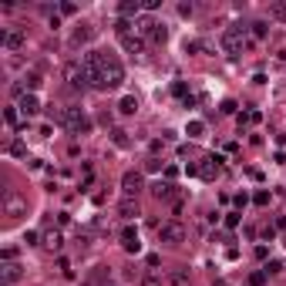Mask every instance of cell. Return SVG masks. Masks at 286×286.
<instances>
[{"label": "cell", "instance_id": "cell-1", "mask_svg": "<svg viewBox=\"0 0 286 286\" xmlns=\"http://www.w3.org/2000/svg\"><path fill=\"white\" fill-rule=\"evenodd\" d=\"M101 77H105V91H108V88H118L121 81H125V64L118 61V54L101 51Z\"/></svg>", "mask_w": 286, "mask_h": 286}, {"label": "cell", "instance_id": "cell-2", "mask_svg": "<svg viewBox=\"0 0 286 286\" xmlns=\"http://www.w3.org/2000/svg\"><path fill=\"white\" fill-rule=\"evenodd\" d=\"M253 41L246 37V27L242 24H229L226 31H222V51L229 57H236V54H242V47H249Z\"/></svg>", "mask_w": 286, "mask_h": 286}, {"label": "cell", "instance_id": "cell-3", "mask_svg": "<svg viewBox=\"0 0 286 286\" xmlns=\"http://www.w3.org/2000/svg\"><path fill=\"white\" fill-rule=\"evenodd\" d=\"M61 125H64L71 135H88V132H91V118H88L81 108H74V105L61 111Z\"/></svg>", "mask_w": 286, "mask_h": 286}, {"label": "cell", "instance_id": "cell-4", "mask_svg": "<svg viewBox=\"0 0 286 286\" xmlns=\"http://www.w3.org/2000/svg\"><path fill=\"white\" fill-rule=\"evenodd\" d=\"M84 64V77H88V88H101L105 91V77H101V51H88L81 57Z\"/></svg>", "mask_w": 286, "mask_h": 286}, {"label": "cell", "instance_id": "cell-5", "mask_svg": "<svg viewBox=\"0 0 286 286\" xmlns=\"http://www.w3.org/2000/svg\"><path fill=\"white\" fill-rule=\"evenodd\" d=\"M138 34H142L145 41H152V44H165V37H168V31H165V24L162 21H155V17H138Z\"/></svg>", "mask_w": 286, "mask_h": 286}, {"label": "cell", "instance_id": "cell-6", "mask_svg": "<svg viewBox=\"0 0 286 286\" xmlns=\"http://www.w3.org/2000/svg\"><path fill=\"white\" fill-rule=\"evenodd\" d=\"M0 206H4V216H7V219H21L24 212H27V199H24L17 188H4Z\"/></svg>", "mask_w": 286, "mask_h": 286}, {"label": "cell", "instance_id": "cell-7", "mask_svg": "<svg viewBox=\"0 0 286 286\" xmlns=\"http://www.w3.org/2000/svg\"><path fill=\"white\" fill-rule=\"evenodd\" d=\"M158 242H168V246H178V242H185V226L178 219H168L158 226Z\"/></svg>", "mask_w": 286, "mask_h": 286}, {"label": "cell", "instance_id": "cell-8", "mask_svg": "<svg viewBox=\"0 0 286 286\" xmlns=\"http://www.w3.org/2000/svg\"><path fill=\"white\" fill-rule=\"evenodd\" d=\"M145 188V175L142 172H125L121 175V199H138V192Z\"/></svg>", "mask_w": 286, "mask_h": 286}, {"label": "cell", "instance_id": "cell-9", "mask_svg": "<svg viewBox=\"0 0 286 286\" xmlns=\"http://www.w3.org/2000/svg\"><path fill=\"white\" fill-rule=\"evenodd\" d=\"M219 172H222V158L219 155H206V158L199 162V178H202V182H216Z\"/></svg>", "mask_w": 286, "mask_h": 286}, {"label": "cell", "instance_id": "cell-10", "mask_svg": "<svg viewBox=\"0 0 286 286\" xmlns=\"http://www.w3.org/2000/svg\"><path fill=\"white\" fill-rule=\"evenodd\" d=\"M64 81L71 84V88H88L84 64H81V61H67V64H64Z\"/></svg>", "mask_w": 286, "mask_h": 286}, {"label": "cell", "instance_id": "cell-11", "mask_svg": "<svg viewBox=\"0 0 286 286\" xmlns=\"http://www.w3.org/2000/svg\"><path fill=\"white\" fill-rule=\"evenodd\" d=\"M118 239H121V249H125V253H142V236H138L135 226H125Z\"/></svg>", "mask_w": 286, "mask_h": 286}, {"label": "cell", "instance_id": "cell-12", "mask_svg": "<svg viewBox=\"0 0 286 286\" xmlns=\"http://www.w3.org/2000/svg\"><path fill=\"white\" fill-rule=\"evenodd\" d=\"M0 44L7 51H21L24 47V27H11V31H0Z\"/></svg>", "mask_w": 286, "mask_h": 286}, {"label": "cell", "instance_id": "cell-13", "mask_svg": "<svg viewBox=\"0 0 286 286\" xmlns=\"http://www.w3.org/2000/svg\"><path fill=\"white\" fill-rule=\"evenodd\" d=\"M94 34H98V27H91V24H81V27H74V34H71V47H84L94 41Z\"/></svg>", "mask_w": 286, "mask_h": 286}, {"label": "cell", "instance_id": "cell-14", "mask_svg": "<svg viewBox=\"0 0 286 286\" xmlns=\"http://www.w3.org/2000/svg\"><path fill=\"white\" fill-rule=\"evenodd\" d=\"M121 47H125V54H145V37L142 34H125V37H118Z\"/></svg>", "mask_w": 286, "mask_h": 286}, {"label": "cell", "instance_id": "cell-15", "mask_svg": "<svg viewBox=\"0 0 286 286\" xmlns=\"http://www.w3.org/2000/svg\"><path fill=\"white\" fill-rule=\"evenodd\" d=\"M118 17L121 21H138V17H142V0H121L118 4Z\"/></svg>", "mask_w": 286, "mask_h": 286}, {"label": "cell", "instance_id": "cell-16", "mask_svg": "<svg viewBox=\"0 0 286 286\" xmlns=\"http://www.w3.org/2000/svg\"><path fill=\"white\" fill-rule=\"evenodd\" d=\"M21 276H24V266L21 263H4V266H0V279H4V286H14Z\"/></svg>", "mask_w": 286, "mask_h": 286}, {"label": "cell", "instance_id": "cell-17", "mask_svg": "<svg viewBox=\"0 0 286 286\" xmlns=\"http://www.w3.org/2000/svg\"><path fill=\"white\" fill-rule=\"evenodd\" d=\"M118 216L121 219H138V216H142V209H138V199H121L118 202Z\"/></svg>", "mask_w": 286, "mask_h": 286}, {"label": "cell", "instance_id": "cell-18", "mask_svg": "<svg viewBox=\"0 0 286 286\" xmlns=\"http://www.w3.org/2000/svg\"><path fill=\"white\" fill-rule=\"evenodd\" d=\"M41 246H47L51 253H61V246H64V236H61V229H47L44 236H41Z\"/></svg>", "mask_w": 286, "mask_h": 286}, {"label": "cell", "instance_id": "cell-19", "mask_svg": "<svg viewBox=\"0 0 286 286\" xmlns=\"http://www.w3.org/2000/svg\"><path fill=\"white\" fill-rule=\"evenodd\" d=\"M17 108H21V115H27V118H31V115H37V111H41V101H37V94H24V98L17 101Z\"/></svg>", "mask_w": 286, "mask_h": 286}, {"label": "cell", "instance_id": "cell-20", "mask_svg": "<svg viewBox=\"0 0 286 286\" xmlns=\"http://www.w3.org/2000/svg\"><path fill=\"white\" fill-rule=\"evenodd\" d=\"M152 196L162 199V202H168V199H175V185H172V182H155V185H152Z\"/></svg>", "mask_w": 286, "mask_h": 286}, {"label": "cell", "instance_id": "cell-21", "mask_svg": "<svg viewBox=\"0 0 286 286\" xmlns=\"http://www.w3.org/2000/svg\"><path fill=\"white\" fill-rule=\"evenodd\" d=\"M192 279H188V269L185 266H175L172 273H168V286H188Z\"/></svg>", "mask_w": 286, "mask_h": 286}, {"label": "cell", "instance_id": "cell-22", "mask_svg": "<svg viewBox=\"0 0 286 286\" xmlns=\"http://www.w3.org/2000/svg\"><path fill=\"white\" fill-rule=\"evenodd\" d=\"M24 91H27V94H34V91L41 88V84H44V81H41V74H37V71H31V74H24Z\"/></svg>", "mask_w": 286, "mask_h": 286}, {"label": "cell", "instance_id": "cell-23", "mask_svg": "<svg viewBox=\"0 0 286 286\" xmlns=\"http://www.w3.org/2000/svg\"><path fill=\"white\" fill-rule=\"evenodd\" d=\"M118 111L121 115H135V111H138V98H135V94H125V98L118 101Z\"/></svg>", "mask_w": 286, "mask_h": 286}, {"label": "cell", "instance_id": "cell-24", "mask_svg": "<svg viewBox=\"0 0 286 286\" xmlns=\"http://www.w3.org/2000/svg\"><path fill=\"white\" fill-rule=\"evenodd\" d=\"M4 121L11 125V128H21V108L14 105V108H4Z\"/></svg>", "mask_w": 286, "mask_h": 286}, {"label": "cell", "instance_id": "cell-25", "mask_svg": "<svg viewBox=\"0 0 286 286\" xmlns=\"http://www.w3.org/2000/svg\"><path fill=\"white\" fill-rule=\"evenodd\" d=\"M111 142L118 145V148H128V145H132V138H128V132H125V128H111Z\"/></svg>", "mask_w": 286, "mask_h": 286}, {"label": "cell", "instance_id": "cell-26", "mask_svg": "<svg viewBox=\"0 0 286 286\" xmlns=\"http://www.w3.org/2000/svg\"><path fill=\"white\" fill-rule=\"evenodd\" d=\"M269 17H273V21H286V4L283 0H273V4H269Z\"/></svg>", "mask_w": 286, "mask_h": 286}, {"label": "cell", "instance_id": "cell-27", "mask_svg": "<svg viewBox=\"0 0 286 286\" xmlns=\"http://www.w3.org/2000/svg\"><path fill=\"white\" fill-rule=\"evenodd\" d=\"M185 135H188V138H202V135H206V121H188Z\"/></svg>", "mask_w": 286, "mask_h": 286}, {"label": "cell", "instance_id": "cell-28", "mask_svg": "<svg viewBox=\"0 0 286 286\" xmlns=\"http://www.w3.org/2000/svg\"><path fill=\"white\" fill-rule=\"evenodd\" d=\"M263 269H266V273H269V276H279V273H283V269H286V263H283V259H269V263H266Z\"/></svg>", "mask_w": 286, "mask_h": 286}, {"label": "cell", "instance_id": "cell-29", "mask_svg": "<svg viewBox=\"0 0 286 286\" xmlns=\"http://www.w3.org/2000/svg\"><path fill=\"white\" fill-rule=\"evenodd\" d=\"M7 152H11L14 158H24V155H27V145H24V142H11V145H7Z\"/></svg>", "mask_w": 286, "mask_h": 286}, {"label": "cell", "instance_id": "cell-30", "mask_svg": "<svg viewBox=\"0 0 286 286\" xmlns=\"http://www.w3.org/2000/svg\"><path fill=\"white\" fill-rule=\"evenodd\" d=\"M266 279H269V273H266V269H256V273H249V286H263Z\"/></svg>", "mask_w": 286, "mask_h": 286}, {"label": "cell", "instance_id": "cell-31", "mask_svg": "<svg viewBox=\"0 0 286 286\" xmlns=\"http://www.w3.org/2000/svg\"><path fill=\"white\" fill-rule=\"evenodd\" d=\"M249 27H253V37H266V34H269V24L266 21H253Z\"/></svg>", "mask_w": 286, "mask_h": 286}, {"label": "cell", "instance_id": "cell-32", "mask_svg": "<svg viewBox=\"0 0 286 286\" xmlns=\"http://www.w3.org/2000/svg\"><path fill=\"white\" fill-rule=\"evenodd\" d=\"M142 286H162V276H158V273H145L142 276Z\"/></svg>", "mask_w": 286, "mask_h": 286}, {"label": "cell", "instance_id": "cell-33", "mask_svg": "<svg viewBox=\"0 0 286 286\" xmlns=\"http://www.w3.org/2000/svg\"><path fill=\"white\" fill-rule=\"evenodd\" d=\"M162 7V0H142V14H155Z\"/></svg>", "mask_w": 286, "mask_h": 286}, {"label": "cell", "instance_id": "cell-34", "mask_svg": "<svg viewBox=\"0 0 286 286\" xmlns=\"http://www.w3.org/2000/svg\"><path fill=\"white\" fill-rule=\"evenodd\" d=\"M259 236H263V242H273V239H276V226H263V229H259Z\"/></svg>", "mask_w": 286, "mask_h": 286}, {"label": "cell", "instance_id": "cell-35", "mask_svg": "<svg viewBox=\"0 0 286 286\" xmlns=\"http://www.w3.org/2000/svg\"><path fill=\"white\" fill-rule=\"evenodd\" d=\"M253 202H256V206H269V192H266V188H259V192L253 196Z\"/></svg>", "mask_w": 286, "mask_h": 286}, {"label": "cell", "instance_id": "cell-36", "mask_svg": "<svg viewBox=\"0 0 286 286\" xmlns=\"http://www.w3.org/2000/svg\"><path fill=\"white\" fill-rule=\"evenodd\" d=\"M57 11L64 14V17H71V14H77V4H71V0H64V4H61Z\"/></svg>", "mask_w": 286, "mask_h": 286}, {"label": "cell", "instance_id": "cell-37", "mask_svg": "<svg viewBox=\"0 0 286 286\" xmlns=\"http://www.w3.org/2000/svg\"><path fill=\"white\" fill-rule=\"evenodd\" d=\"M226 226H229V229L239 226V209H236V212H226Z\"/></svg>", "mask_w": 286, "mask_h": 286}, {"label": "cell", "instance_id": "cell-38", "mask_svg": "<svg viewBox=\"0 0 286 286\" xmlns=\"http://www.w3.org/2000/svg\"><path fill=\"white\" fill-rule=\"evenodd\" d=\"M178 14H182V17H192L196 7H192V4H178Z\"/></svg>", "mask_w": 286, "mask_h": 286}, {"label": "cell", "instance_id": "cell-39", "mask_svg": "<svg viewBox=\"0 0 286 286\" xmlns=\"http://www.w3.org/2000/svg\"><path fill=\"white\" fill-rule=\"evenodd\" d=\"M14 259H17V249L7 246V249H4V263H14Z\"/></svg>", "mask_w": 286, "mask_h": 286}, {"label": "cell", "instance_id": "cell-40", "mask_svg": "<svg viewBox=\"0 0 286 286\" xmlns=\"http://www.w3.org/2000/svg\"><path fill=\"white\" fill-rule=\"evenodd\" d=\"M145 168H148V172H158V168H162V158H155V155H152V158H148V165H145Z\"/></svg>", "mask_w": 286, "mask_h": 286}, {"label": "cell", "instance_id": "cell-41", "mask_svg": "<svg viewBox=\"0 0 286 286\" xmlns=\"http://www.w3.org/2000/svg\"><path fill=\"white\" fill-rule=\"evenodd\" d=\"M37 239H41L37 232H27V236H24V242H27V246H37Z\"/></svg>", "mask_w": 286, "mask_h": 286}, {"label": "cell", "instance_id": "cell-42", "mask_svg": "<svg viewBox=\"0 0 286 286\" xmlns=\"http://www.w3.org/2000/svg\"><path fill=\"white\" fill-rule=\"evenodd\" d=\"M246 202H249V196H246V192H239V196H236V206H239V209H246Z\"/></svg>", "mask_w": 286, "mask_h": 286}, {"label": "cell", "instance_id": "cell-43", "mask_svg": "<svg viewBox=\"0 0 286 286\" xmlns=\"http://www.w3.org/2000/svg\"><path fill=\"white\" fill-rule=\"evenodd\" d=\"M222 111H226V115H232V111H236V101H232V98L222 101Z\"/></svg>", "mask_w": 286, "mask_h": 286}, {"label": "cell", "instance_id": "cell-44", "mask_svg": "<svg viewBox=\"0 0 286 286\" xmlns=\"http://www.w3.org/2000/svg\"><path fill=\"white\" fill-rule=\"evenodd\" d=\"M178 175V165H165V178H175Z\"/></svg>", "mask_w": 286, "mask_h": 286}, {"label": "cell", "instance_id": "cell-45", "mask_svg": "<svg viewBox=\"0 0 286 286\" xmlns=\"http://www.w3.org/2000/svg\"><path fill=\"white\" fill-rule=\"evenodd\" d=\"M283 64H286V51H283Z\"/></svg>", "mask_w": 286, "mask_h": 286}]
</instances>
